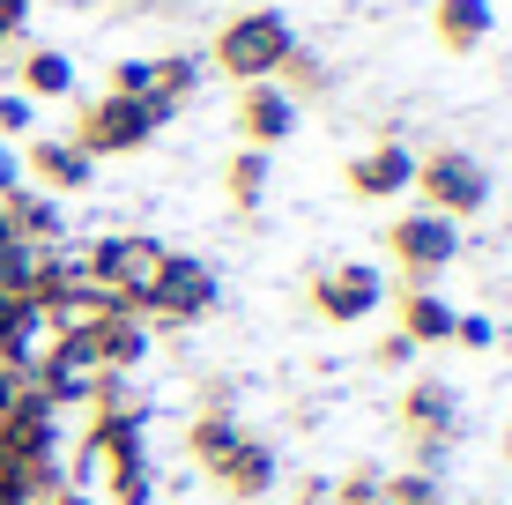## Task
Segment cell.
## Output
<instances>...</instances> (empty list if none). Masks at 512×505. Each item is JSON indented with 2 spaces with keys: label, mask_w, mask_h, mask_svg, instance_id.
Listing matches in <instances>:
<instances>
[{
  "label": "cell",
  "mask_w": 512,
  "mask_h": 505,
  "mask_svg": "<svg viewBox=\"0 0 512 505\" xmlns=\"http://www.w3.org/2000/svg\"><path fill=\"white\" fill-rule=\"evenodd\" d=\"M164 260H171L164 238L112 231V238H90V253H75V268L90 275L119 312H141V305H149V290H156V275H164Z\"/></svg>",
  "instance_id": "cell-1"
},
{
  "label": "cell",
  "mask_w": 512,
  "mask_h": 505,
  "mask_svg": "<svg viewBox=\"0 0 512 505\" xmlns=\"http://www.w3.org/2000/svg\"><path fill=\"white\" fill-rule=\"evenodd\" d=\"M290 52H297L290 15H282V8H245V15H231V23L216 30V52H208V60L245 90V82H275Z\"/></svg>",
  "instance_id": "cell-2"
},
{
  "label": "cell",
  "mask_w": 512,
  "mask_h": 505,
  "mask_svg": "<svg viewBox=\"0 0 512 505\" xmlns=\"http://www.w3.org/2000/svg\"><path fill=\"white\" fill-rule=\"evenodd\" d=\"M164 127H171V112H156V104H141V97H112V90H104V97H90V104L75 112V134H67V142L97 164V156H134V149H149Z\"/></svg>",
  "instance_id": "cell-3"
},
{
  "label": "cell",
  "mask_w": 512,
  "mask_h": 505,
  "mask_svg": "<svg viewBox=\"0 0 512 505\" xmlns=\"http://www.w3.org/2000/svg\"><path fill=\"white\" fill-rule=\"evenodd\" d=\"M401 439L416 446V468H438L461 439V387L453 379H409L401 387Z\"/></svg>",
  "instance_id": "cell-4"
},
{
  "label": "cell",
  "mask_w": 512,
  "mask_h": 505,
  "mask_svg": "<svg viewBox=\"0 0 512 505\" xmlns=\"http://www.w3.org/2000/svg\"><path fill=\"white\" fill-rule=\"evenodd\" d=\"M416 186H423V208L446 216V223L490 208V171H483V156H468V149H423L416 156Z\"/></svg>",
  "instance_id": "cell-5"
},
{
  "label": "cell",
  "mask_w": 512,
  "mask_h": 505,
  "mask_svg": "<svg viewBox=\"0 0 512 505\" xmlns=\"http://www.w3.org/2000/svg\"><path fill=\"white\" fill-rule=\"evenodd\" d=\"M216 298H223L216 268L193 260V253H171L164 275H156V290H149V305H141V320H149V327H193V320L216 312Z\"/></svg>",
  "instance_id": "cell-6"
},
{
  "label": "cell",
  "mask_w": 512,
  "mask_h": 505,
  "mask_svg": "<svg viewBox=\"0 0 512 505\" xmlns=\"http://www.w3.org/2000/svg\"><path fill=\"white\" fill-rule=\"evenodd\" d=\"M386 260H394L409 283H431V275H446L453 260H461V223L431 216V208L394 216V223H386Z\"/></svg>",
  "instance_id": "cell-7"
},
{
  "label": "cell",
  "mask_w": 512,
  "mask_h": 505,
  "mask_svg": "<svg viewBox=\"0 0 512 505\" xmlns=\"http://www.w3.org/2000/svg\"><path fill=\"white\" fill-rule=\"evenodd\" d=\"M379 305H386V275L372 260H342V268L312 275V312H320L327 327H364Z\"/></svg>",
  "instance_id": "cell-8"
},
{
  "label": "cell",
  "mask_w": 512,
  "mask_h": 505,
  "mask_svg": "<svg viewBox=\"0 0 512 505\" xmlns=\"http://www.w3.org/2000/svg\"><path fill=\"white\" fill-rule=\"evenodd\" d=\"M15 164H23V179H38V194H52V201H60V194H82V186L97 179V164L67 142V134H30Z\"/></svg>",
  "instance_id": "cell-9"
},
{
  "label": "cell",
  "mask_w": 512,
  "mask_h": 505,
  "mask_svg": "<svg viewBox=\"0 0 512 505\" xmlns=\"http://www.w3.org/2000/svg\"><path fill=\"white\" fill-rule=\"evenodd\" d=\"M231 119H238V149H268L275 156L297 134V97H282L275 82H245Z\"/></svg>",
  "instance_id": "cell-10"
},
{
  "label": "cell",
  "mask_w": 512,
  "mask_h": 505,
  "mask_svg": "<svg viewBox=\"0 0 512 505\" xmlns=\"http://www.w3.org/2000/svg\"><path fill=\"white\" fill-rule=\"evenodd\" d=\"M216 491L231 498V505H260V498H275V491H282V454H275L268 439H253V431H245L231 454H223V468H216Z\"/></svg>",
  "instance_id": "cell-11"
},
{
  "label": "cell",
  "mask_w": 512,
  "mask_h": 505,
  "mask_svg": "<svg viewBox=\"0 0 512 505\" xmlns=\"http://www.w3.org/2000/svg\"><path fill=\"white\" fill-rule=\"evenodd\" d=\"M334 505H446V498H438V483L423 476V468H394V476L349 468V476L334 483Z\"/></svg>",
  "instance_id": "cell-12"
},
{
  "label": "cell",
  "mask_w": 512,
  "mask_h": 505,
  "mask_svg": "<svg viewBox=\"0 0 512 505\" xmlns=\"http://www.w3.org/2000/svg\"><path fill=\"white\" fill-rule=\"evenodd\" d=\"M349 194L357 201H401L416 186V149H401V142H372L364 156H349Z\"/></svg>",
  "instance_id": "cell-13"
},
{
  "label": "cell",
  "mask_w": 512,
  "mask_h": 505,
  "mask_svg": "<svg viewBox=\"0 0 512 505\" xmlns=\"http://www.w3.org/2000/svg\"><path fill=\"white\" fill-rule=\"evenodd\" d=\"M0 216H8V238H23V246H67L60 201L38 194V186H15V194L0 201Z\"/></svg>",
  "instance_id": "cell-14"
},
{
  "label": "cell",
  "mask_w": 512,
  "mask_h": 505,
  "mask_svg": "<svg viewBox=\"0 0 512 505\" xmlns=\"http://www.w3.org/2000/svg\"><path fill=\"white\" fill-rule=\"evenodd\" d=\"M394 312H401V327H394V335L409 342V350H438V342L453 335V305H446V298H431L423 283H401Z\"/></svg>",
  "instance_id": "cell-15"
},
{
  "label": "cell",
  "mask_w": 512,
  "mask_h": 505,
  "mask_svg": "<svg viewBox=\"0 0 512 505\" xmlns=\"http://www.w3.org/2000/svg\"><path fill=\"white\" fill-rule=\"evenodd\" d=\"M238 439H245V424H238V416L223 409V402H208V409H201V416L186 424V468L216 476V468H223V454H231Z\"/></svg>",
  "instance_id": "cell-16"
},
{
  "label": "cell",
  "mask_w": 512,
  "mask_h": 505,
  "mask_svg": "<svg viewBox=\"0 0 512 505\" xmlns=\"http://www.w3.org/2000/svg\"><path fill=\"white\" fill-rule=\"evenodd\" d=\"M490 30H498V8H490V0H438L431 8V38L446 52H475Z\"/></svg>",
  "instance_id": "cell-17"
},
{
  "label": "cell",
  "mask_w": 512,
  "mask_h": 505,
  "mask_svg": "<svg viewBox=\"0 0 512 505\" xmlns=\"http://www.w3.org/2000/svg\"><path fill=\"white\" fill-rule=\"evenodd\" d=\"M45 260H52V246H23V238H8V246H0V305H38Z\"/></svg>",
  "instance_id": "cell-18"
},
{
  "label": "cell",
  "mask_w": 512,
  "mask_h": 505,
  "mask_svg": "<svg viewBox=\"0 0 512 505\" xmlns=\"http://www.w3.org/2000/svg\"><path fill=\"white\" fill-rule=\"evenodd\" d=\"M268 179H275V156L268 149H238L231 164H223V194H231L238 216H253V208L268 201Z\"/></svg>",
  "instance_id": "cell-19"
},
{
  "label": "cell",
  "mask_w": 512,
  "mask_h": 505,
  "mask_svg": "<svg viewBox=\"0 0 512 505\" xmlns=\"http://www.w3.org/2000/svg\"><path fill=\"white\" fill-rule=\"evenodd\" d=\"M193 90H201V60H193V52H164V60H149V104H156V112L193 104Z\"/></svg>",
  "instance_id": "cell-20"
},
{
  "label": "cell",
  "mask_w": 512,
  "mask_h": 505,
  "mask_svg": "<svg viewBox=\"0 0 512 505\" xmlns=\"http://www.w3.org/2000/svg\"><path fill=\"white\" fill-rule=\"evenodd\" d=\"M23 97H30V104H38V97H75V60H67V52H52V45L23 52Z\"/></svg>",
  "instance_id": "cell-21"
},
{
  "label": "cell",
  "mask_w": 512,
  "mask_h": 505,
  "mask_svg": "<svg viewBox=\"0 0 512 505\" xmlns=\"http://www.w3.org/2000/svg\"><path fill=\"white\" fill-rule=\"evenodd\" d=\"M275 90H282V97H327V60H320V52H305V45H297L290 60H282Z\"/></svg>",
  "instance_id": "cell-22"
},
{
  "label": "cell",
  "mask_w": 512,
  "mask_h": 505,
  "mask_svg": "<svg viewBox=\"0 0 512 505\" xmlns=\"http://www.w3.org/2000/svg\"><path fill=\"white\" fill-rule=\"evenodd\" d=\"M30 119H38V104H30L23 90H0V142H23V134H30Z\"/></svg>",
  "instance_id": "cell-23"
},
{
  "label": "cell",
  "mask_w": 512,
  "mask_h": 505,
  "mask_svg": "<svg viewBox=\"0 0 512 505\" xmlns=\"http://www.w3.org/2000/svg\"><path fill=\"white\" fill-rule=\"evenodd\" d=\"M446 342H461V350H490V342H498V327L483 320V312H453V335Z\"/></svg>",
  "instance_id": "cell-24"
},
{
  "label": "cell",
  "mask_w": 512,
  "mask_h": 505,
  "mask_svg": "<svg viewBox=\"0 0 512 505\" xmlns=\"http://www.w3.org/2000/svg\"><path fill=\"white\" fill-rule=\"evenodd\" d=\"M0 505H38L30 476H23V468H8V461H0Z\"/></svg>",
  "instance_id": "cell-25"
},
{
  "label": "cell",
  "mask_w": 512,
  "mask_h": 505,
  "mask_svg": "<svg viewBox=\"0 0 512 505\" xmlns=\"http://www.w3.org/2000/svg\"><path fill=\"white\" fill-rule=\"evenodd\" d=\"M23 23H30V0H0V45L23 38Z\"/></svg>",
  "instance_id": "cell-26"
},
{
  "label": "cell",
  "mask_w": 512,
  "mask_h": 505,
  "mask_svg": "<svg viewBox=\"0 0 512 505\" xmlns=\"http://www.w3.org/2000/svg\"><path fill=\"white\" fill-rule=\"evenodd\" d=\"M416 350H409V342H401V335H386L379 342V350H372V364H379V372H401V364H409Z\"/></svg>",
  "instance_id": "cell-27"
},
{
  "label": "cell",
  "mask_w": 512,
  "mask_h": 505,
  "mask_svg": "<svg viewBox=\"0 0 512 505\" xmlns=\"http://www.w3.org/2000/svg\"><path fill=\"white\" fill-rule=\"evenodd\" d=\"M38 505H97V491H90V483H75V476H67L60 491H52V498H38Z\"/></svg>",
  "instance_id": "cell-28"
},
{
  "label": "cell",
  "mask_w": 512,
  "mask_h": 505,
  "mask_svg": "<svg viewBox=\"0 0 512 505\" xmlns=\"http://www.w3.org/2000/svg\"><path fill=\"white\" fill-rule=\"evenodd\" d=\"M15 186H23V164H15V149H8V142H0V201H8V194H15Z\"/></svg>",
  "instance_id": "cell-29"
},
{
  "label": "cell",
  "mask_w": 512,
  "mask_h": 505,
  "mask_svg": "<svg viewBox=\"0 0 512 505\" xmlns=\"http://www.w3.org/2000/svg\"><path fill=\"white\" fill-rule=\"evenodd\" d=\"M297 505H334V491L327 483H297Z\"/></svg>",
  "instance_id": "cell-30"
},
{
  "label": "cell",
  "mask_w": 512,
  "mask_h": 505,
  "mask_svg": "<svg viewBox=\"0 0 512 505\" xmlns=\"http://www.w3.org/2000/svg\"><path fill=\"white\" fill-rule=\"evenodd\" d=\"M0 246H8V216H0Z\"/></svg>",
  "instance_id": "cell-31"
}]
</instances>
